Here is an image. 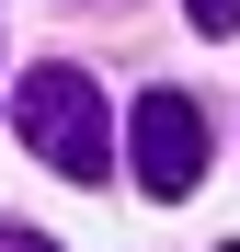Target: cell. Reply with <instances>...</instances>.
Listing matches in <instances>:
<instances>
[{
  "label": "cell",
  "mask_w": 240,
  "mask_h": 252,
  "mask_svg": "<svg viewBox=\"0 0 240 252\" xmlns=\"http://www.w3.org/2000/svg\"><path fill=\"white\" fill-rule=\"evenodd\" d=\"M12 126H23V149L46 160L57 184H103L114 172V126H103V80L80 69V58H34L12 80Z\"/></svg>",
  "instance_id": "cell-1"
},
{
  "label": "cell",
  "mask_w": 240,
  "mask_h": 252,
  "mask_svg": "<svg viewBox=\"0 0 240 252\" xmlns=\"http://www.w3.org/2000/svg\"><path fill=\"white\" fill-rule=\"evenodd\" d=\"M126 172H137V195H160V206H183L194 184H206V103L194 92H137L126 103Z\"/></svg>",
  "instance_id": "cell-2"
},
{
  "label": "cell",
  "mask_w": 240,
  "mask_h": 252,
  "mask_svg": "<svg viewBox=\"0 0 240 252\" xmlns=\"http://www.w3.org/2000/svg\"><path fill=\"white\" fill-rule=\"evenodd\" d=\"M0 252H57V241L46 229H0Z\"/></svg>",
  "instance_id": "cell-3"
},
{
  "label": "cell",
  "mask_w": 240,
  "mask_h": 252,
  "mask_svg": "<svg viewBox=\"0 0 240 252\" xmlns=\"http://www.w3.org/2000/svg\"><path fill=\"white\" fill-rule=\"evenodd\" d=\"M229 252H240V241H229Z\"/></svg>",
  "instance_id": "cell-4"
}]
</instances>
